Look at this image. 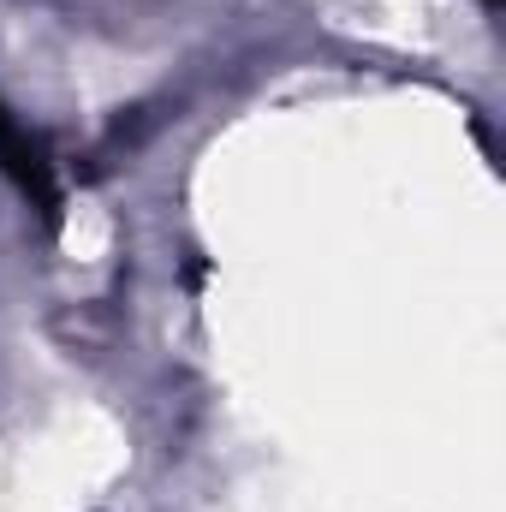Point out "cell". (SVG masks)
Listing matches in <instances>:
<instances>
[{"label": "cell", "instance_id": "cell-2", "mask_svg": "<svg viewBox=\"0 0 506 512\" xmlns=\"http://www.w3.org/2000/svg\"><path fill=\"white\" fill-rule=\"evenodd\" d=\"M489 6H495V0H489Z\"/></svg>", "mask_w": 506, "mask_h": 512}, {"label": "cell", "instance_id": "cell-1", "mask_svg": "<svg viewBox=\"0 0 506 512\" xmlns=\"http://www.w3.org/2000/svg\"><path fill=\"white\" fill-rule=\"evenodd\" d=\"M12 131H18V126H12V120H6V108H0V149L12 143Z\"/></svg>", "mask_w": 506, "mask_h": 512}]
</instances>
